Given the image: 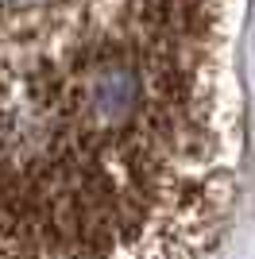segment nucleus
<instances>
[{"label": "nucleus", "instance_id": "nucleus-1", "mask_svg": "<svg viewBox=\"0 0 255 259\" xmlns=\"http://www.w3.org/2000/svg\"><path fill=\"white\" fill-rule=\"evenodd\" d=\"M247 0H0V259H201L236 186Z\"/></svg>", "mask_w": 255, "mask_h": 259}]
</instances>
